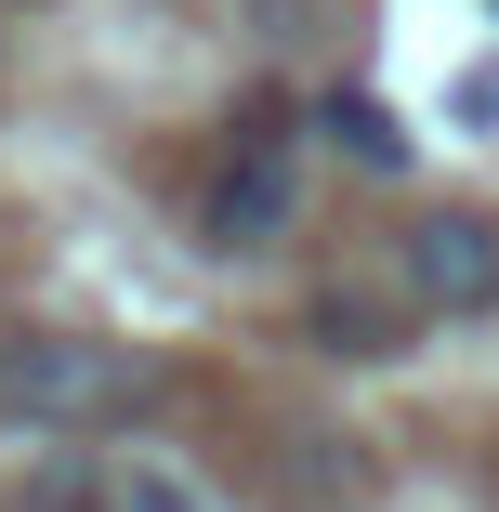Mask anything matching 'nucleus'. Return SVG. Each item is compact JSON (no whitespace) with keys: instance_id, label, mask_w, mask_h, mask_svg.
<instances>
[{"instance_id":"f257e3e1","label":"nucleus","mask_w":499,"mask_h":512,"mask_svg":"<svg viewBox=\"0 0 499 512\" xmlns=\"http://www.w3.org/2000/svg\"><path fill=\"white\" fill-rule=\"evenodd\" d=\"M289 211H303V158H289L276 119H250L224 158H211V197H197V237L211 250H276Z\"/></svg>"},{"instance_id":"f03ea898","label":"nucleus","mask_w":499,"mask_h":512,"mask_svg":"<svg viewBox=\"0 0 499 512\" xmlns=\"http://www.w3.org/2000/svg\"><path fill=\"white\" fill-rule=\"evenodd\" d=\"M394 276H408L421 316H486L499 302V211H421L394 237Z\"/></svg>"},{"instance_id":"7ed1b4c3","label":"nucleus","mask_w":499,"mask_h":512,"mask_svg":"<svg viewBox=\"0 0 499 512\" xmlns=\"http://www.w3.org/2000/svg\"><path fill=\"white\" fill-rule=\"evenodd\" d=\"M145 368L106 355V342H14L0 355V407H27V421H92V407H132Z\"/></svg>"},{"instance_id":"20e7f679","label":"nucleus","mask_w":499,"mask_h":512,"mask_svg":"<svg viewBox=\"0 0 499 512\" xmlns=\"http://www.w3.org/2000/svg\"><path fill=\"white\" fill-rule=\"evenodd\" d=\"M316 132L355 145L368 171H408V132H394V106H368V92H316Z\"/></svg>"},{"instance_id":"39448f33","label":"nucleus","mask_w":499,"mask_h":512,"mask_svg":"<svg viewBox=\"0 0 499 512\" xmlns=\"http://www.w3.org/2000/svg\"><path fill=\"white\" fill-rule=\"evenodd\" d=\"M119 512H197V499H184L171 473H132V486H119Z\"/></svg>"}]
</instances>
